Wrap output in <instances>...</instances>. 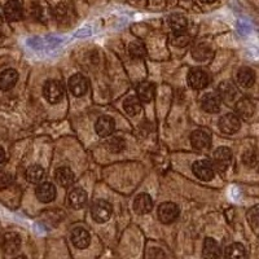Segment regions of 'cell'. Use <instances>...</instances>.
I'll return each mask as SVG.
<instances>
[{
    "label": "cell",
    "instance_id": "30",
    "mask_svg": "<svg viewBox=\"0 0 259 259\" xmlns=\"http://www.w3.org/2000/svg\"><path fill=\"white\" fill-rule=\"evenodd\" d=\"M130 55L134 57V59H143V57L147 56V48L143 43L140 41H133L128 47Z\"/></svg>",
    "mask_w": 259,
    "mask_h": 259
},
{
    "label": "cell",
    "instance_id": "36",
    "mask_svg": "<svg viewBox=\"0 0 259 259\" xmlns=\"http://www.w3.org/2000/svg\"><path fill=\"white\" fill-rule=\"evenodd\" d=\"M200 2H202V3H214L215 0H200Z\"/></svg>",
    "mask_w": 259,
    "mask_h": 259
},
{
    "label": "cell",
    "instance_id": "25",
    "mask_svg": "<svg viewBox=\"0 0 259 259\" xmlns=\"http://www.w3.org/2000/svg\"><path fill=\"white\" fill-rule=\"evenodd\" d=\"M226 259H246V250L242 244L235 242L226 249Z\"/></svg>",
    "mask_w": 259,
    "mask_h": 259
},
{
    "label": "cell",
    "instance_id": "14",
    "mask_svg": "<svg viewBox=\"0 0 259 259\" xmlns=\"http://www.w3.org/2000/svg\"><path fill=\"white\" fill-rule=\"evenodd\" d=\"M71 241L78 249H85L90 245V233L82 227L74 228L71 232Z\"/></svg>",
    "mask_w": 259,
    "mask_h": 259
},
{
    "label": "cell",
    "instance_id": "9",
    "mask_svg": "<svg viewBox=\"0 0 259 259\" xmlns=\"http://www.w3.org/2000/svg\"><path fill=\"white\" fill-rule=\"evenodd\" d=\"M231 159H232V152H231V149H228V148L222 147L215 150L214 163L219 170H226V168L228 167V165L231 163Z\"/></svg>",
    "mask_w": 259,
    "mask_h": 259
},
{
    "label": "cell",
    "instance_id": "6",
    "mask_svg": "<svg viewBox=\"0 0 259 259\" xmlns=\"http://www.w3.org/2000/svg\"><path fill=\"white\" fill-rule=\"evenodd\" d=\"M69 90L75 97H82L89 90V80L82 74H75L69 79Z\"/></svg>",
    "mask_w": 259,
    "mask_h": 259
},
{
    "label": "cell",
    "instance_id": "38",
    "mask_svg": "<svg viewBox=\"0 0 259 259\" xmlns=\"http://www.w3.org/2000/svg\"><path fill=\"white\" fill-rule=\"evenodd\" d=\"M0 24H2V16H0Z\"/></svg>",
    "mask_w": 259,
    "mask_h": 259
},
{
    "label": "cell",
    "instance_id": "10",
    "mask_svg": "<svg viewBox=\"0 0 259 259\" xmlns=\"http://www.w3.org/2000/svg\"><path fill=\"white\" fill-rule=\"evenodd\" d=\"M35 194L41 202H51L56 198V188L52 183H43L35 189Z\"/></svg>",
    "mask_w": 259,
    "mask_h": 259
},
{
    "label": "cell",
    "instance_id": "26",
    "mask_svg": "<svg viewBox=\"0 0 259 259\" xmlns=\"http://www.w3.org/2000/svg\"><path fill=\"white\" fill-rule=\"evenodd\" d=\"M26 178L30 183L32 184H38L43 180L45 178V168L41 167L40 165H32L27 168Z\"/></svg>",
    "mask_w": 259,
    "mask_h": 259
},
{
    "label": "cell",
    "instance_id": "21",
    "mask_svg": "<svg viewBox=\"0 0 259 259\" xmlns=\"http://www.w3.org/2000/svg\"><path fill=\"white\" fill-rule=\"evenodd\" d=\"M156 90L154 85L149 82H142L138 85V99L143 103H150L153 100Z\"/></svg>",
    "mask_w": 259,
    "mask_h": 259
},
{
    "label": "cell",
    "instance_id": "34",
    "mask_svg": "<svg viewBox=\"0 0 259 259\" xmlns=\"http://www.w3.org/2000/svg\"><path fill=\"white\" fill-rule=\"evenodd\" d=\"M11 175L7 174L6 171L0 170V188H3V187H7L11 183Z\"/></svg>",
    "mask_w": 259,
    "mask_h": 259
},
{
    "label": "cell",
    "instance_id": "8",
    "mask_svg": "<svg viewBox=\"0 0 259 259\" xmlns=\"http://www.w3.org/2000/svg\"><path fill=\"white\" fill-rule=\"evenodd\" d=\"M191 143L196 149H206L211 144V136L205 130H196L191 135Z\"/></svg>",
    "mask_w": 259,
    "mask_h": 259
},
{
    "label": "cell",
    "instance_id": "29",
    "mask_svg": "<svg viewBox=\"0 0 259 259\" xmlns=\"http://www.w3.org/2000/svg\"><path fill=\"white\" fill-rule=\"evenodd\" d=\"M105 147L106 149L109 150V152H112V153H119V152H122V150L124 149L126 143H124L123 139L121 138H113L109 139V140H106Z\"/></svg>",
    "mask_w": 259,
    "mask_h": 259
},
{
    "label": "cell",
    "instance_id": "2",
    "mask_svg": "<svg viewBox=\"0 0 259 259\" xmlns=\"http://www.w3.org/2000/svg\"><path fill=\"white\" fill-rule=\"evenodd\" d=\"M46 100L51 104H57L62 100L64 97V89H62L61 83L57 80H48L45 84L43 89Z\"/></svg>",
    "mask_w": 259,
    "mask_h": 259
},
{
    "label": "cell",
    "instance_id": "16",
    "mask_svg": "<svg viewBox=\"0 0 259 259\" xmlns=\"http://www.w3.org/2000/svg\"><path fill=\"white\" fill-rule=\"evenodd\" d=\"M236 95H237V89H236V85H233V83L226 80L218 85V96L221 100L231 103L236 97Z\"/></svg>",
    "mask_w": 259,
    "mask_h": 259
},
{
    "label": "cell",
    "instance_id": "1",
    "mask_svg": "<svg viewBox=\"0 0 259 259\" xmlns=\"http://www.w3.org/2000/svg\"><path fill=\"white\" fill-rule=\"evenodd\" d=\"M91 215L97 223H105L112 217V205L104 200H97L92 205Z\"/></svg>",
    "mask_w": 259,
    "mask_h": 259
},
{
    "label": "cell",
    "instance_id": "28",
    "mask_svg": "<svg viewBox=\"0 0 259 259\" xmlns=\"http://www.w3.org/2000/svg\"><path fill=\"white\" fill-rule=\"evenodd\" d=\"M170 26L175 32H183L186 31L187 26H188V20L183 15H174L170 18Z\"/></svg>",
    "mask_w": 259,
    "mask_h": 259
},
{
    "label": "cell",
    "instance_id": "32",
    "mask_svg": "<svg viewBox=\"0 0 259 259\" xmlns=\"http://www.w3.org/2000/svg\"><path fill=\"white\" fill-rule=\"evenodd\" d=\"M247 218H249V223L253 227L254 232H258V224H259V212H258V206H254L253 209L249 211L247 214Z\"/></svg>",
    "mask_w": 259,
    "mask_h": 259
},
{
    "label": "cell",
    "instance_id": "31",
    "mask_svg": "<svg viewBox=\"0 0 259 259\" xmlns=\"http://www.w3.org/2000/svg\"><path fill=\"white\" fill-rule=\"evenodd\" d=\"M192 55H193V59L198 60V61H203V60H207L211 56V51L206 45H198L197 47H194Z\"/></svg>",
    "mask_w": 259,
    "mask_h": 259
},
{
    "label": "cell",
    "instance_id": "37",
    "mask_svg": "<svg viewBox=\"0 0 259 259\" xmlns=\"http://www.w3.org/2000/svg\"><path fill=\"white\" fill-rule=\"evenodd\" d=\"M15 259H26V258H25V256H22V255H20V256H16Z\"/></svg>",
    "mask_w": 259,
    "mask_h": 259
},
{
    "label": "cell",
    "instance_id": "12",
    "mask_svg": "<svg viewBox=\"0 0 259 259\" xmlns=\"http://www.w3.org/2000/svg\"><path fill=\"white\" fill-rule=\"evenodd\" d=\"M222 100L217 94H206L201 100V106L206 113H218L221 110Z\"/></svg>",
    "mask_w": 259,
    "mask_h": 259
},
{
    "label": "cell",
    "instance_id": "5",
    "mask_svg": "<svg viewBox=\"0 0 259 259\" xmlns=\"http://www.w3.org/2000/svg\"><path fill=\"white\" fill-rule=\"evenodd\" d=\"M210 83V77L202 69H192L188 73V84L193 90H202Z\"/></svg>",
    "mask_w": 259,
    "mask_h": 259
},
{
    "label": "cell",
    "instance_id": "11",
    "mask_svg": "<svg viewBox=\"0 0 259 259\" xmlns=\"http://www.w3.org/2000/svg\"><path fill=\"white\" fill-rule=\"evenodd\" d=\"M134 209L140 215L148 214V212L152 211V209H153V201H152L149 194H139L138 197L135 198V202H134Z\"/></svg>",
    "mask_w": 259,
    "mask_h": 259
},
{
    "label": "cell",
    "instance_id": "22",
    "mask_svg": "<svg viewBox=\"0 0 259 259\" xmlns=\"http://www.w3.org/2000/svg\"><path fill=\"white\" fill-rule=\"evenodd\" d=\"M237 82L241 87H251L255 82V73L250 68H241L237 71Z\"/></svg>",
    "mask_w": 259,
    "mask_h": 259
},
{
    "label": "cell",
    "instance_id": "4",
    "mask_svg": "<svg viewBox=\"0 0 259 259\" xmlns=\"http://www.w3.org/2000/svg\"><path fill=\"white\" fill-rule=\"evenodd\" d=\"M192 170H193V174L201 180H211L215 175L214 166L210 161L207 159H201V161L194 162L193 166H192Z\"/></svg>",
    "mask_w": 259,
    "mask_h": 259
},
{
    "label": "cell",
    "instance_id": "13",
    "mask_svg": "<svg viewBox=\"0 0 259 259\" xmlns=\"http://www.w3.org/2000/svg\"><path fill=\"white\" fill-rule=\"evenodd\" d=\"M114 119L112 117H108V115H104V117H100L96 122V133L99 134L103 138H106V136L112 135V133L114 131Z\"/></svg>",
    "mask_w": 259,
    "mask_h": 259
},
{
    "label": "cell",
    "instance_id": "19",
    "mask_svg": "<svg viewBox=\"0 0 259 259\" xmlns=\"http://www.w3.org/2000/svg\"><path fill=\"white\" fill-rule=\"evenodd\" d=\"M236 112H237L239 117L247 119V118L253 117L254 112H255V106H254L253 101L249 100V99H241L236 104Z\"/></svg>",
    "mask_w": 259,
    "mask_h": 259
},
{
    "label": "cell",
    "instance_id": "24",
    "mask_svg": "<svg viewBox=\"0 0 259 259\" xmlns=\"http://www.w3.org/2000/svg\"><path fill=\"white\" fill-rule=\"evenodd\" d=\"M56 177L57 183L62 187H70L74 183V172L69 167H59L56 170Z\"/></svg>",
    "mask_w": 259,
    "mask_h": 259
},
{
    "label": "cell",
    "instance_id": "15",
    "mask_svg": "<svg viewBox=\"0 0 259 259\" xmlns=\"http://www.w3.org/2000/svg\"><path fill=\"white\" fill-rule=\"evenodd\" d=\"M4 15L8 21H18L22 16V7L18 0H8L4 6Z\"/></svg>",
    "mask_w": 259,
    "mask_h": 259
},
{
    "label": "cell",
    "instance_id": "27",
    "mask_svg": "<svg viewBox=\"0 0 259 259\" xmlns=\"http://www.w3.org/2000/svg\"><path fill=\"white\" fill-rule=\"evenodd\" d=\"M123 106H124V110H126L130 115L139 114L140 110H142V103H140V100L138 99V96L127 97L123 103Z\"/></svg>",
    "mask_w": 259,
    "mask_h": 259
},
{
    "label": "cell",
    "instance_id": "18",
    "mask_svg": "<svg viewBox=\"0 0 259 259\" xmlns=\"http://www.w3.org/2000/svg\"><path fill=\"white\" fill-rule=\"evenodd\" d=\"M202 255L205 259H219L221 256V249H219L218 242L211 237H207L203 242Z\"/></svg>",
    "mask_w": 259,
    "mask_h": 259
},
{
    "label": "cell",
    "instance_id": "33",
    "mask_svg": "<svg viewBox=\"0 0 259 259\" xmlns=\"http://www.w3.org/2000/svg\"><path fill=\"white\" fill-rule=\"evenodd\" d=\"M242 159H244L245 165L253 167V166L256 165V153L254 150H247L244 157H242Z\"/></svg>",
    "mask_w": 259,
    "mask_h": 259
},
{
    "label": "cell",
    "instance_id": "17",
    "mask_svg": "<svg viewBox=\"0 0 259 259\" xmlns=\"http://www.w3.org/2000/svg\"><path fill=\"white\" fill-rule=\"evenodd\" d=\"M18 79V73L13 69H7V70L0 73V90L7 91L11 90L13 85L17 83Z\"/></svg>",
    "mask_w": 259,
    "mask_h": 259
},
{
    "label": "cell",
    "instance_id": "23",
    "mask_svg": "<svg viewBox=\"0 0 259 259\" xmlns=\"http://www.w3.org/2000/svg\"><path fill=\"white\" fill-rule=\"evenodd\" d=\"M85 201H87V193L83 189L75 188L69 193V202L74 209H80L84 206Z\"/></svg>",
    "mask_w": 259,
    "mask_h": 259
},
{
    "label": "cell",
    "instance_id": "7",
    "mask_svg": "<svg viewBox=\"0 0 259 259\" xmlns=\"http://www.w3.org/2000/svg\"><path fill=\"white\" fill-rule=\"evenodd\" d=\"M219 128L227 135H232L240 130V119L235 114H226L219 121Z\"/></svg>",
    "mask_w": 259,
    "mask_h": 259
},
{
    "label": "cell",
    "instance_id": "20",
    "mask_svg": "<svg viewBox=\"0 0 259 259\" xmlns=\"http://www.w3.org/2000/svg\"><path fill=\"white\" fill-rule=\"evenodd\" d=\"M3 246L4 250L8 254H13L16 251H18V249L21 247V237L17 233L9 232L6 233L3 240Z\"/></svg>",
    "mask_w": 259,
    "mask_h": 259
},
{
    "label": "cell",
    "instance_id": "3",
    "mask_svg": "<svg viewBox=\"0 0 259 259\" xmlns=\"http://www.w3.org/2000/svg\"><path fill=\"white\" fill-rule=\"evenodd\" d=\"M179 207L174 202H163L158 207V218L163 224H170L179 217Z\"/></svg>",
    "mask_w": 259,
    "mask_h": 259
},
{
    "label": "cell",
    "instance_id": "35",
    "mask_svg": "<svg viewBox=\"0 0 259 259\" xmlns=\"http://www.w3.org/2000/svg\"><path fill=\"white\" fill-rule=\"evenodd\" d=\"M4 161H6V152H4L3 148L0 147V163H3Z\"/></svg>",
    "mask_w": 259,
    "mask_h": 259
}]
</instances>
